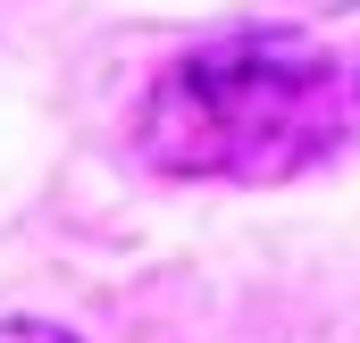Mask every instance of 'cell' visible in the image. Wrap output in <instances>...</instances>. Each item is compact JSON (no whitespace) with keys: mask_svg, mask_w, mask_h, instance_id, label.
Here are the masks:
<instances>
[{"mask_svg":"<svg viewBox=\"0 0 360 343\" xmlns=\"http://www.w3.org/2000/svg\"><path fill=\"white\" fill-rule=\"evenodd\" d=\"M360 109V84L344 59H327L302 34H226L160 67L143 92V151L168 176H260L310 168Z\"/></svg>","mask_w":360,"mask_h":343,"instance_id":"obj_1","label":"cell"},{"mask_svg":"<svg viewBox=\"0 0 360 343\" xmlns=\"http://www.w3.org/2000/svg\"><path fill=\"white\" fill-rule=\"evenodd\" d=\"M0 343H76V335H59L42 318H0Z\"/></svg>","mask_w":360,"mask_h":343,"instance_id":"obj_2","label":"cell"}]
</instances>
